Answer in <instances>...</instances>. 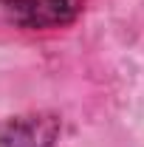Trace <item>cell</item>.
Returning <instances> with one entry per match:
<instances>
[{"label":"cell","instance_id":"obj_2","mask_svg":"<svg viewBox=\"0 0 144 147\" xmlns=\"http://www.w3.org/2000/svg\"><path fill=\"white\" fill-rule=\"evenodd\" d=\"M62 133L57 113H26L0 119V147H54Z\"/></svg>","mask_w":144,"mask_h":147},{"label":"cell","instance_id":"obj_1","mask_svg":"<svg viewBox=\"0 0 144 147\" xmlns=\"http://www.w3.org/2000/svg\"><path fill=\"white\" fill-rule=\"evenodd\" d=\"M85 0H0V23L20 28H59L82 14Z\"/></svg>","mask_w":144,"mask_h":147}]
</instances>
